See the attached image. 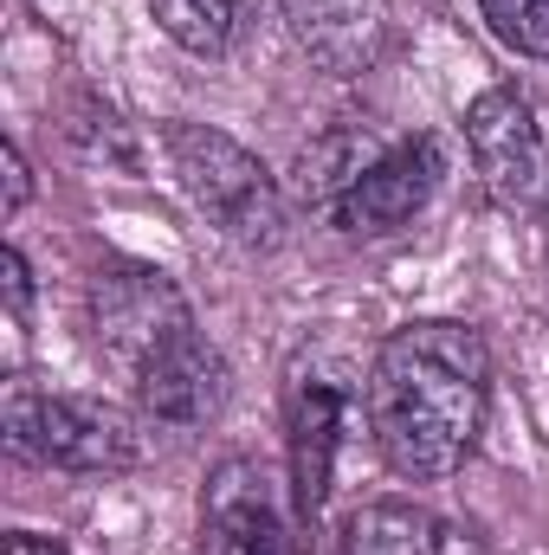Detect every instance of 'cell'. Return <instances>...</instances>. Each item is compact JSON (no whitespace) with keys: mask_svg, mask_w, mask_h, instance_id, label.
<instances>
[{"mask_svg":"<svg viewBox=\"0 0 549 555\" xmlns=\"http://www.w3.org/2000/svg\"><path fill=\"white\" fill-rule=\"evenodd\" d=\"M336 555H491V550L472 524H452V517L408 504V498H382V504H362V511L343 517Z\"/></svg>","mask_w":549,"mask_h":555,"instance_id":"ba28073f","label":"cell"},{"mask_svg":"<svg viewBox=\"0 0 549 555\" xmlns=\"http://www.w3.org/2000/svg\"><path fill=\"white\" fill-rule=\"evenodd\" d=\"M149 13H155V26H162L181 52L220 59V52L246 33L253 0H149Z\"/></svg>","mask_w":549,"mask_h":555,"instance_id":"8fae6325","label":"cell"},{"mask_svg":"<svg viewBox=\"0 0 549 555\" xmlns=\"http://www.w3.org/2000/svg\"><path fill=\"white\" fill-rule=\"evenodd\" d=\"M168 162L188 188V201L240 246H278L284 227V201L278 181L266 175V162L253 149H240L233 137L207 130V124H175L168 130Z\"/></svg>","mask_w":549,"mask_h":555,"instance_id":"3957f363","label":"cell"},{"mask_svg":"<svg viewBox=\"0 0 549 555\" xmlns=\"http://www.w3.org/2000/svg\"><path fill=\"white\" fill-rule=\"evenodd\" d=\"M91 343H98L104 362H117L137 382L142 369H155L162 356L194 343L188 297L162 272H142V266L98 272V284H91Z\"/></svg>","mask_w":549,"mask_h":555,"instance_id":"277c9868","label":"cell"},{"mask_svg":"<svg viewBox=\"0 0 549 555\" xmlns=\"http://www.w3.org/2000/svg\"><path fill=\"white\" fill-rule=\"evenodd\" d=\"M26 194H33L26 162H20V149H7V214H20V207H26Z\"/></svg>","mask_w":549,"mask_h":555,"instance_id":"5bb4252c","label":"cell"},{"mask_svg":"<svg viewBox=\"0 0 549 555\" xmlns=\"http://www.w3.org/2000/svg\"><path fill=\"white\" fill-rule=\"evenodd\" d=\"M26 297H33V284H26V259H20V253H7V310H13V317H26Z\"/></svg>","mask_w":549,"mask_h":555,"instance_id":"4fadbf2b","label":"cell"},{"mask_svg":"<svg viewBox=\"0 0 549 555\" xmlns=\"http://www.w3.org/2000/svg\"><path fill=\"white\" fill-rule=\"evenodd\" d=\"M194 555H304L297 517L284 511L272 472L259 459L214 465L201 491V550Z\"/></svg>","mask_w":549,"mask_h":555,"instance_id":"8992f818","label":"cell"},{"mask_svg":"<svg viewBox=\"0 0 549 555\" xmlns=\"http://www.w3.org/2000/svg\"><path fill=\"white\" fill-rule=\"evenodd\" d=\"M7 555H65L59 543H46V537H26V530H13L7 537Z\"/></svg>","mask_w":549,"mask_h":555,"instance_id":"9a60e30c","label":"cell"},{"mask_svg":"<svg viewBox=\"0 0 549 555\" xmlns=\"http://www.w3.org/2000/svg\"><path fill=\"white\" fill-rule=\"evenodd\" d=\"M7 446L33 465L111 478L130 472L142 452L137 420L91 395H46L33 382H7Z\"/></svg>","mask_w":549,"mask_h":555,"instance_id":"7a4b0ae2","label":"cell"},{"mask_svg":"<svg viewBox=\"0 0 549 555\" xmlns=\"http://www.w3.org/2000/svg\"><path fill=\"white\" fill-rule=\"evenodd\" d=\"M284 426H291V504L297 517H317L323 498H330V459H336V426H343V395L330 382H297L291 388V408H284Z\"/></svg>","mask_w":549,"mask_h":555,"instance_id":"9c48e42d","label":"cell"},{"mask_svg":"<svg viewBox=\"0 0 549 555\" xmlns=\"http://www.w3.org/2000/svg\"><path fill=\"white\" fill-rule=\"evenodd\" d=\"M433 188H439V142L401 137L388 149H369V162L330 201V220L343 233H395L433 201Z\"/></svg>","mask_w":549,"mask_h":555,"instance_id":"52a82bcc","label":"cell"},{"mask_svg":"<svg viewBox=\"0 0 549 555\" xmlns=\"http://www.w3.org/2000/svg\"><path fill=\"white\" fill-rule=\"evenodd\" d=\"M491 408V349L472 323L426 317L401 323L369 369V433L388 472L413 485L452 478Z\"/></svg>","mask_w":549,"mask_h":555,"instance_id":"6da1fadb","label":"cell"},{"mask_svg":"<svg viewBox=\"0 0 549 555\" xmlns=\"http://www.w3.org/2000/svg\"><path fill=\"white\" fill-rule=\"evenodd\" d=\"M137 401H142V414L162 420V426H201V420L220 414V401H227V369H220V356L194 336V343H181L175 356H162L155 369H142Z\"/></svg>","mask_w":549,"mask_h":555,"instance_id":"30bf717a","label":"cell"},{"mask_svg":"<svg viewBox=\"0 0 549 555\" xmlns=\"http://www.w3.org/2000/svg\"><path fill=\"white\" fill-rule=\"evenodd\" d=\"M465 149H472L485 194L505 214H544L549 207V142L524 91H511V85L478 91L465 111Z\"/></svg>","mask_w":549,"mask_h":555,"instance_id":"5b68a950","label":"cell"},{"mask_svg":"<svg viewBox=\"0 0 549 555\" xmlns=\"http://www.w3.org/2000/svg\"><path fill=\"white\" fill-rule=\"evenodd\" d=\"M478 13L518 59H549V0H478Z\"/></svg>","mask_w":549,"mask_h":555,"instance_id":"7c38bea8","label":"cell"}]
</instances>
